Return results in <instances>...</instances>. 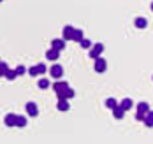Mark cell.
<instances>
[{
    "label": "cell",
    "mask_w": 153,
    "mask_h": 144,
    "mask_svg": "<svg viewBox=\"0 0 153 144\" xmlns=\"http://www.w3.org/2000/svg\"><path fill=\"white\" fill-rule=\"evenodd\" d=\"M49 74H51V78L60 79L62 76H63V67H62L60 64H53L51 65V69H49Z\"/></svg>",
    "instance_id": "cell-1"
},
{
    "label": "cell",
    "mask_w": 153,
    "mask_h": 144,
    "mask_svg": "<svg viewBox=\"0 0 153 144\" xmlns=\"http://www.w3.org/2000/svg\"><path fill=\"white\" fill-rule=\"evenodd\" d=\"M102 51H104V44H93L92 49H90V58L93 60H97V58H100V55H102Z\"/></svg>",
    "instance_id": "cell-2"
},
{
    "label": "cell",
    "mask_w": 153,
    "mask_h": 144,
    "mask_svg": "<svg viewBox=\"0 0 153 144\" xmlns=\"http://www.w3.org/2000/svg\"><path fill=\"white\" fill-rule=\"evenodd\" d=\"M25 109H27V114L32 116V118H35V116L39 114V107H37V104H35V102H27Z\"/></svg>",
    "instance_id": "cell-3"
},
{
    "label": "cell",
    "mask_w": 153,
    "mask_h": 144,
    "mask_svg": "<svg viewBox=\"0 0 153 144\" xmlns=\"http://www.w3.org/2000/svg\"><path fill=\"white\" fill-rule=\"evenodd\" d=\"M95 72H99V74H102V72H106V69H107V64H106V60L104 58H97L95 60Z\"/></svg>",
    "instance_id": "cell-4"
},
{
    "label": "cell",
    "mask_w": 153,
    "mask_h": 144,
    "mask_svg": "<svg viewBox=\"0 0 153 144\" xmlns=\"http://www.w3.org/2000/svg\"><path fill=\"white\" fill-rule=\"evenodd\" d=\"M67 88H71V86H69V83H65V81H56V83L53 84V90L56 92V95H58V93H63Z\"/></svg>",
    "instance_id": "cell-5"
},
{
    "label": "cell",
    "mask_w": 153,
    "mask_h": 144,
    "mask_svg": "<svg viewBox=\"0 0 153 144\" xmlns=\"http://www.w3.org/2000/svg\"><path fill=\"white\" fill-rule=\"evenodd\" d=\"M74 32H76V28H72L71 25L63 27V41H72L74 39Z\"/></svg>",
    "instance_id": "cell-6"
},
{
    "label": "cell",
    "mask_w": 153,
    "mask_h": 144,
    "mask_svg": "<svg viewBox=\"0 0 153 144\" xmlns=\"http://www.w3.org/2000/svg\"><path fill=\"white\" fill-rule=\"evenodd\" d=\"M16 121H18V114H13V112L5 114V118H4V123L7 127H16Z\"/></svg>",
    "instance_id": "cell-7"
},
{
    "label": "cell",
    "mask_w": 153,
    "mask_h": 144,
    "mask_svg": "<svg viewBox=\"0 0 153 144\" xmlns=\"http://www.w3.org/2000/svg\"><path fill=\"white\" fill-rule=\"evenodd\" d=\"M46 58L48 60H51V62H55V60H58L60 58V51H56V49H48L46 51Z\"/></svg>",
    "instance_id": "cell-8"
},
{
    "label": "cell",
    "mask_w": 153,
    "mask_h": 144,
    "mask_svg": "<svg viewBox=\"0 0 153 144\" xmlns=\"http://www.w3.org/2000/svg\"><path fill=\"white\" fill-rule=\"evenodd\" d=\"M72 97H74V90L72 88H67L63 93H58V100H69Z\"/></svg>",
    "instance_id": "cell-9"
},
{
    "label": "cell",
    "mask_w": 153,
    "mask_h": 144,
    "mask_svg": "<svg viewBox=\"0 0 153 144\" xmlns=\"http://www.w3.org/2000/svg\"><path fill=\"white\" fill-rule=\"evenodd\" d=\"M51 48L56 49V51H62V49L65 48V41H63V39H55V41L51 42Z\"/></svg>",
    "instance_id": "cell-10"
},
{
    "label": "cell",
    "mask_w": 153,
    "mask_h": 144,
    "mask_svg": "<svg viewBox=\"0 0 153 144\" xmlns=\"http://www.w3.org/2000/svg\"><path fill=\"white\" fill-rule=\"evenodd\" d=\"M56 109H58V111H69V109H71V104H69V100H58V102H56Z\"/></svg>",
    "instance_id": "cell-11"
},
{
    "label": "cell",
    "mask_w": 153,
    "mask_h": 144,
    "mask_svg": "<svg viewBox=\"0 0 153 144\" xmlns=\"http://www.w3.org/2000/svg\"><path fill=\"white\" fill-rule=\"evenodd\" d=\"M132 106H134V104H132V100H130V98H123L122 104H120V107H122V109H123L125 112L130 111V109H132Z\"/></svg>",
    "instance_id": "cell-12"
},
{
    "label": "cell",
    "mask_w": 153,
    "mask_h": 144,
    "mask_svg": "<svg viewBox=\"0 0 153 144\" xmlns=\"http://www.w3.org/2000/svg\"><path fill=\"white\" fill-rule=\"evenodd\" d=\"M120 104L116 102V98H113V97H109V98H106V107L107 109H114V107H118Z\"/></svg>",
    "instance_id": "cell-13"
},
{
    "label": "cell",
    "mask_w": 153,
    "mask_h": 144,
    "mask_svg": "<svg viewBox=\"0 0 153 144\" xmlns=\"http://www.w3.org/2000/svg\"><path fill=\"white\" fill-rule=\"evenodd\" d=\"M137 112H143V114L150 112V106H148V102H139L137 104Z\"/></svg>",
    "instance_id": "cell-14"
},
{
    "label": "cell",
    "mask_w": 153,
    "mask_h": 144,
    "mask_svg": "<svg viewBox=\"0 0 153 144\" xmlns=\"http://www.w3.org/2000/svg\"><path fill=\"white\" fill-rule=\"evenodd\" d=\"M144 125H146V127H153V111L146 112V116H144Z\"/></svg>",
    "instance_id": "cell-15"
},
{
    "label": "cell",
    "mask_w": 153,
    "mask_h": 144,
    "mask_svg": "<svg viewBox=\"0 0 153 144\" xmlns=\"http://www.w3.org/2000/svg\"><path fill=\"white\" fill-rule=\"evenodd\" d=\"M123 114H125V111H123V109H122V107H120V106L113 109V116H114L116 120H122V118H123Z\"/></svg>",
    "instance_id": "cell-16"
},
{
    "label": "cell",
    "mask_w": 153,
    "mask_h": 144,
    "mask_svg": "<svg viewBox=\"0 0 153 144\" xmlns=\"http://www.w3.org/2000/svg\"><path fill=\"white\" fill-rule=\"evenodd\" d=\"M16 127H19V128L27 127V116H19V114H18V121H16Z\"/></svg>",
    "instance_id": "cell-17"
},
{
    "label": "cell",
    "mask_w": 153,
    "mask_h": 144,
    "mask_svg": "<svg viewBox=\"0 0 153 144\" xmlns=\"http://www.w3.org/2000/svg\"><path fill=\"white\" fill-rule=\"evenodd\" d=\"M7 70H9V65L5 64V62H0V78H5Z\"/></svg>",
    "instance_id": "cell-18"
},
{
    "label": "cell",
    "mask_w": 153,
    "mask_h": 144,
    "mask_svg": "<svg viewBox=\"0 0 153 144\" xmlns=\"http://www.w3.org/2000/svg\"><path fill=\"white\" fill-rule=\"evenodd\" d=\"M37 84H39V88H41V90H46V88H49V79H46V78H41Z\"/></svg>",
    "instance_id": "cell-19"
},
{
    "label": "cell",
    "mask_w": 153,
    "mask_h": 144,
    "mask_svg": "<svg viewBox=\"0 0 153 144\" xmlns=\"http://www.w3.org/2000/svg\"><path fill=\"white\" fill-rule=\"evenodd\" d=\"M146 25H148V21L144 18H136V27L137 28H146Z\"/></svg>",
    "instance_id": "cell-20"
},
{
    "label": "cell",
    "mask_w": 153,
    "mask_h": 144,
    "mask_svg": "<svg viewBox=\"0 0 153 144\" xmlns=\"http://www.w3.org/2000/svg\"><path fill=\"white\" fill-rule=\"evenodd\" d=\"M85 39V35H83V30H77L76 28V32H74V39L72 41H76V42H81Z\"/></svg>",
    "instance_id": "cell-21"
},
{
    "label": "cell",
    "mask_w": 153,
    "mask_h": 144,
    "mask_svg": "<svg viewBox=\"0 0 153 144\" xmlns=\"http://www.w3.org/2000/svg\"><path fill=\"white\" fill-rule=\"evenodd\" d=\"M79 44H81V48H83V49H90V48L93 46V44H92V41H90V39H83V41H81Z\"/></svg>",
    "instance_id": "cell-22"
},
{
    "label": "cell",
    "mask_w": 153,
    "mask_h": 144,
    "mask_svg": "<svg viewBox=\"0 0 153 144\" xmlns=\"http://www.w3.org/2000/svg\"><path fill=\"white\" fill-rule=\"evenodd\" d=\"M18 78V74H16V70H7V74H5V79H9V81H13V79H16Z\"/></svg>",
    "instance_id": "cell-23"
},
{
    "label": "cell",
    "mask_w": 153,
    "mask_h": 144,
    "mask_svg": "<svg viewBox=\"0 0 153 144\" xmlns=\"http://www.w3.org/2000/svg\"><path fill=\"white\" fill-rule=\"evenodd\" d=\"M28 74H30L32 78H37V76H39V70H37V65H33V67H30V69H28Z\"/></svg>",
    "instance_id": "cell-24"
},
{
    "label": "cell",
    "mask_w": 153,
    "mask_h": 144,
    "mask_svg": "<svg viewBox=\"0 0 153 144\" xmlns=\"http://www.w3.org/2000/svg\"><path fill=\"white\" fill-rule=\"evenodd\" d=\"M37 70H39V76H41V74H46V72H48V67L44 64H37Z\"/></svg>",
    "instance_id": "cell-25"
},
{
    "label": "cell",
    "mask_w": 153,
    "mask_h": 144,
    "mask_svg": "<svg viewBox=\"0 0 153 144\" xmlns=\"http://www.w3.org/2000/svg\"><path fill=\"white\" fill-rule=\"evenodd\" d=\"M14 70H16V74H18V76H23V74L27 72V69H25L23 65H18V67H16Z\"/></svg>",
    "instance_id": "cell-26"
},
{
    "label": "cell",
    "mask_w": 153,
    "mask_h": 144,
    "mask_svg": "<svg viewBox=\"0 0 153 144\" xmlns=\"http://www.w3.org/2000/svg\"><path fill=\"white\" fill-rule=\"evenodd\" d=\"M144 116L146 114H143V112H136V120L137 121H144Z\"/></svg>",
    "instance_id": "cell-27"
},
{
    "label": "cell",
    "mask_w": 153,
    "mask_h": 144,
    "mask_svg": "<svg viewBox=\"0 0 153 144\" xmlns=\"http://www.w3.org/2000/svg\"><path fill=\"white\" fill-rule=\"evenodd\" d=\"M152 11H153V4H152Z\"/></svg>",
    "instance_id": "cell-28"
},
{
    "label": "cell",
    "mask_w": 153,
    "mask_h": 144,
    "mask_svg": "<svg viewBox=\"0 0 153 144\" xmlns=\"http://www.w3.org/2000/svg\"><path fill=\"white\" fill-rule=\"evenodd\" d=\"M0 62H2V60H0Z\"/></svg>",
    "instance_id": "cell-29"
},
{
    "label": "cell",
    "mask_w": 153,
    "mask_h": 144,
    "mask_svg": "<svg viewBox=\"0 0 153 144\" xmlns=\"http://www.w3.org/2000/svg\"><path fill=\"white\" fill-rule=\"evenodd\" d=\"M0 2H2V0H0Z\"/></svg>",
    "instance_id": "cell-30"
}]
</instances>
